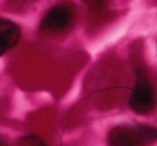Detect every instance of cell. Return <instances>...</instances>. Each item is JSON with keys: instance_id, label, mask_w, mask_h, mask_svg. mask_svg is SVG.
<instances>
[{"instance_id": "obj_1", "label": "cell", "mask_w": 157, "mask_h": 146, "mask_svg": "<svg viewBox=\"0 0 157 146\" xmlns=\"http://www.w3.org/2000/svg\"><path fill=\"white\" fill-rule=\"evenodd\" d=\"M157 141V128L151 126H118L108 136L109 146H150Z\"/></svg>"}, {"instance_id": "obj_2", "label": "cell", "mask_w": 157, "mask_h": 146, "mask_svg": "<svg viewBox=\"0 0 157 146\" xmlns=\"http://www.w3.org/2000/svg\"><path fill=\"white\" fill-rule=\"evenodd\" d=\"M137 74L136 85L129 98V107L138 114H147L155 107L156 95L142 70H138Z\"/></svg>"}, {"instance_id": "obj_3", "label": "cell", "mask_w": 157, "mask_h": 146, "mask_svg": "<svg viewBox=\"0 0 157 146\" xmlns=\"http://www.w3.org/2000/svg\"><path fill=\"white\" fill-rule=\"evenodd\" d=\"M72 19V10L64 4L52 8L43 19V28L48 31L58 32L63 30Z\"/></svg>"}, {"instance_id": "obj_4", "label": "cell", "mask_w": 157, "mask_h": 146, "mask_svg": "<svg viewBox=\"0 0 157 146\" xmlns=\"http://www.w3.org/2000/svg\"><path fill=\"white\" fill-rule=\"evenodd\" d=\"M19 28L13 22L0 18V56L14 47L19 41Z\"/></svg>"}, {"instance_id": "obj_5", "label": "cell", "mask_w": 157, "mask_h": 146, "mask_svg": "<svg viewBox=\"0 0 157 146\" xmlns=\"http://www.w3.org/2000/svg\"><path fill=\"white\" fill-rule=\"evenodd\" d=\"M19 146H46L45 142L37 136H26L21 139Z\"/></svg>"}, {"instance_id": "obj_6", "label": "cell", "mask_w": 157, "mask_h": 146, "mask_svg": "<svg viewBox=\"0 0 157 146\" xmlns=\"http://www.w3.org/2000/svg\"><path fill=\"white\" fill-rule=\"evenodd\" d=\"M91 10L99 11L106 6L107 0H82Z\"/></svg>"}, {"instance_id": "obj_7", "label": "cell", "mask_w": 157, "mask_h": 146, "mask_svg": "<svg viewBox=\"0 0 157 146\" xmlns=\"http://www.w3.org/2000/svg\"><path fill=\"white\" fill-rule=\"evenodd\" d=\"M14 2H16V3H25V2L27 1H31V0H13Z\"/></svg>"}]
</instances>
